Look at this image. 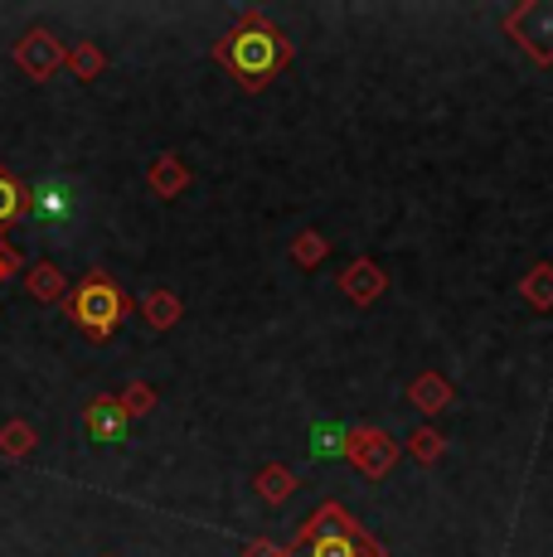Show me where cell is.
<instances>
[{"label":"cell","instance_id":"obj_1","mask_svg":"<svg viewBox=\"0 0 553 557\" xmlns=\"http://www.w3.org/2000/svg\"><path fill=\"white\" fill-rule=\"evenodd\" d=\"M214 59L238 78L243 92H262L282 69H292L296 49L262 10H243V20L223 39H214Z\"/></svg>","mask_w":553,"mask_h":557},{"label":"cell","instance_id":"obj_2","mask_svg":"<svg viewBox=\"0 0 553 557\" xmlns=\"http://www.w3.org/2000/svg\"><path fill=\"white\" fill-rule=\"evenodd\" d=\"M286 557H384V548L349 519L345 505L325 499V505L302 523V533H296V543L286 548Z\"/></svg>","mask_w":553,"mask_h":557},{"label":"cell","instance_id":"obj_3","mask_svg":"<svg viewBox=\"0 0 553 557\" xmlns=\"http://www.w3.org/2000/svg\"><path fill=\"white\" fill-rule=\"evenodd\" d=\"M63 315H69L73 330H83L88 339H98L102 345V339H112L116 325L132 315V296H126L112 276L93 272V276H83L69 296H63Z\"/></svg>","mask_w":553,"mask_h":557},{"label":"cell","instance_id":"obj_4","mask_svg":"<svg viewBox=\"0 0 553 557\" xmlns=\"http://www.w3.org/2000/svg\"><path fill=\"white\" fill-rule=\"evenodd\" d=\"M505 35L515 39L539 69L553 63V0H525L505 15Z\"/></svg>","mask_w":553,"mask_h":557},{"label":"cell","instance_id":"obj_5","mask_svg":"<svg viewBox=\"0 0 553 557\" xmlns=\"http://www.w3.org/2000/svg\"><path fill=\"white\" fill-rule=\"evenodd\" d=\"M345 460L359 470L365 480H384L393 466H398V442L379 426H349V442H345Z\"/></svg>","mask_w":553,"mask_h":557},{"label":"cell","instance_id":"obj_6","mask_svg":"<svg viewBox=\"0 0 553 557\" xmlns=\"http://www.w3.org/2000/svg\"><path fill=\"white\" fill-rule=\"evenodd\" d=\"M63 59H69V49L59 45L54 29H25V35H20V45H15L20 73H25V78H35V83L54 78V73L63 69Z\"/></svg>","mask_w":553,"mask_h":557},{"label":"cell","instance_id":"obj_7","mask_svg":"<svg viewBox=\"0 0 553 557\" xmlns=\"http://www.w3.org/2000/svg\"><path fill=\"white\" fill-rule=\"evenodd\" d=\"M78 213V189L69 180H45L39 189H29V219L45 223V228H63V223Z\"/></svg>","mask_w":553,"mask_h":557},{"label":"cell","instance_id":"obj_8","mask_svg":"<svg viewBox=\"0 0 553 557\" xmlns=\"http://www.w3.org/2000/svg\"><path fill=\"white\" fill-rule=\"evenodd\" d=\"M83 426H88L93 442L102 446H116L126 442V432H132V417L122 412V403H116V393H98L88 407H83Z\"/></svg>","mask_w":553,"mask_h":557},{"label":"cell","instance_id":"obj_9","mask_svg":"<svg viewBox=\"0 0 553 557\" xmlns=\"http://www.w3.org/2000/svg\"><path fill=\"white\" fill-rule=\"evenodd\" d=\"M340 292H345L355 306H374L379 296L389 292V272L379 262H369V257H355V262L340 272Z\"/></svg>","mask_w":553,"mask_h":557},{"label":"cell","instance_id":"obj_10","mask_svg":"<svg viewBox=\"0 0 553 557\" xmlns=\"http://www.w3.org/2000/svg\"><path fill=\"white\" fill-rule=\"evenodd\" d=\"M189 180L195 175H189V165L175 151H161L151 160V170H146V185H151L156 199H180L189 189Z\"/></svg>","mask_w":553,"mask_h":557},{"label":"cell","instance_id":"obj_11","mask_svg":"<svg viewBox=\"0 0 553 557\" xmlns=\"http://www.w3.org/2000/svg\"><path fill=\"white\" fill-rule=\"evenodd\" d=\"M452 398H456V388H452V379L446 373H418V379L408 383V403L418 407L422 417H438V412H446L452 407Z\"/></svg>","mask_w":553,"mask_h":557},{"label":"cell","instance_id":"obj_12","mask_svg":"<svg viewBox=\"0 0 553 557\" xmlns=\"http://www.w3.org/2000/svg\"><path fill=\"white\" fill-rule=\"evenodd\" d=\"M20 219H29V185L15 170L0 165V238H5V228H15Z\"/></svg>","mask_w":553,"mask_h":557},{"label":"cell","instance_id":"obj_13","mask_svg":"<svg viewBox=\"0 0 553 557\" xmlns=\"http://www.w3.org/2000/svg\"><path fill=\"white\" fill-rule=\"evenodd\" d=\"M253 490H258L262 505H286V499L296 495V475H292V466H282V460H268V466L258 470V480H253Z\"/></svg>","mask_w":553,"mask_h":557},{"label":"cell","instance_id":"obj_14","mask_svg":"<svg viewBox=\"0 0 553 557\" xmlns=\"http://www.w3.org/2000/svg\"><path fill=\"white\" fill-rule=\"evenodd\" d=\"M25 292L35 301H63L69 296V276L54 262H35V267H25Z\"/></svg>","mask_w":553,"mask_h":557},{"label":"cell","instance_id":"obj_15","mask_svg":"<svg viewBox=\"0 0 553 557\" xmlns=\"http://www.w3.org/2000/svg\"><path fill=\"white\" fill-rule=\"evenodd\" d=\"M142 315H146V325L151 330H175L180 325V315H185V306H180V296L175 292H146L142 296Z\"/></svg>","mask_w":553,"mask_h":557},{"label":"cell","instance_id":"obj_16","mask_svg":"<svg viewBox=\"0 0 553 557\" xmlns=\"http://www.w3.org/2000/svg\"><path fill=\"white\" fill-rule=\"evenodd\" d=\"M35 446H39V426H29L25 417H10V422L0 426V456L5 460H25Z\"/></svg>","mask_w":553,"mask_h":557},{"label":"cell","instance_id":"obj_17","mask_svg":"<svg viewBox=\"0 0 553 557\" xmlns=\"http://www.w3.org/2000/svg\"><path fill=\"white\" fill-rule=\"evenodd\" d=\"M519 296H525L529 310H553V262H534L519 282Z\"/></svg>","mask_w":553,"mask_h":557},{"label":"cell","instance_id":"obj_18","mask_svg":"<svg viewBox=\"0 0 553 557\" xmlns=\"http://www.w3.org/2000/svg\"><path fill=\"white\" fill-rule=\"evenodd\" d=\"M63 69L73 73L78 83H98L102 78V69H108V53H102L93 39H83L78 49H69V59H63Z\"/></svg>","mask_w":553,"mask_h":557},{"label":"cell","instance_id":"obj_19","mask_svg":"<svg viewBox=\"0 0 553 557\" xmlns=\"http://www.w3.org/2000/svg\"><path fill=\"white\" fill-rule=\"evenodd\" d=\"M325 257H331V238H325V233L306 228V233H296L292 238V262L302 267V272H316Z\"/></svg>","mask_w":553,"mask_h":557},{"label":"cell","instance_id":"obj_20","mask_svg":"<svg viewBox=\"0 0 553 557\" xmlns=\"http://www.w3.org/2000/svg\"><path fill=\"white\" fill-rule=\"evenodd\" d=\"M408 456L418 460V466H438V460L446 456V436L438 432V426H418V432L408 436Z\"/></svg>","mask_w":553,"mask_h":557},{"label":"cell","instance_id":"obj_21","mask_svg":"<svg viewBox=\"0 0 553 557\" xmlns=\"http://www.w3.org/2000/svg\"><path fill=\"white\" fill-rule=\"evenodd\" d=\"M116 403H122V412L132 417V422H136V417H151L156 412V388L136 379V383H126V388L116 393Z\"/></svg>","mask_w":553,"mask_h":557},{"label":"cell","instance_id":"obj_22","mask_svg":"<svg viewBox=\"0 0 553 557\" xmlns=\"http://www.w3.org/2000/svg\"><path fill=\"white\" fill-rule=\"evenodd\" d=\"M345 442H349V426H340V422L311 426V451L316 456H345Z\"/></svg>","mask_w":553,"mask_h":557},{"label":"cell","instance_id":"obj_23","mask_svg":"<svg viewBox=\"0 0 553 557\" xmlns=\"http://www.w3.org/2000/svg\"><path fill=\"white\" fill-rule=\"evenodd\" d=\"M243 557H286V548L272 543V539H248L243 543Z\"/></svg>","mask_w":553,"mask_h":557}]
</instances>
